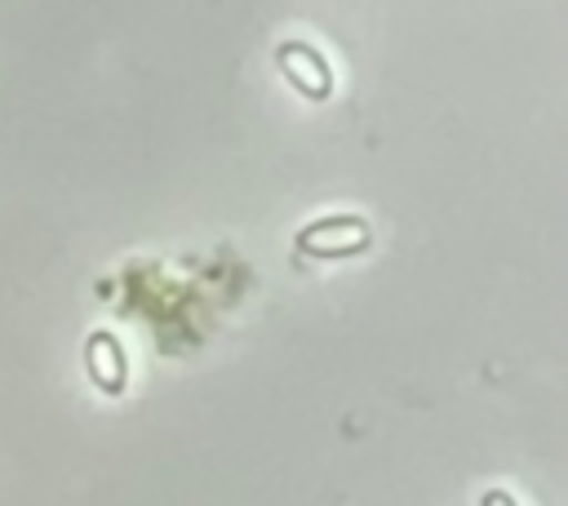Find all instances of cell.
<instances>
[{
  "label": "cell",
  "mask_w": 568,
  "mask_h": 506,
  "mask_svg": "<svg viewBox=\"0 0 568 506\" xmlns=\"http://www.w3.org/2000/svg\"><path fill=\"white\" fill-rule=\"evenodd\" d=\"M373 244V226L359 213H324L293 235V253L306 262H342Z\"/></svg>",
  "instance_id": "6da1fadb"
},
{
  "label": "cell",
  "mask_w": 568,
  "mask_h": 506,
  "mask_svg": "<svg viewBox=\"0 0 568 506\" xmlns=\"http://www.w3.org/2000/svg\"><path fill=\"white\" fill-rule=\"evenodd\" d=\"M275 67L284 71V80L302 98H311V102L333 98V67H328V58L315 44H306V40H280L275 44Z\"/></svg>",
  "instance_id": "7a4b0ae2"
},
{
  "label": "cell",
  "mask_w": 568,
  "mask_h": 506,
  "mask_svg": "<svg viewBox=\"0 0 568 506\" xmlns=\"http://www.w3.org/2000/svg\"><path fill=\"white\" fill-rule=\"evenodd\" d=\"M84 368L102 395H124L129 386V355L111 328H93L84 342Z\"/></svg>",
  "instance_id": "3957f363"
},
{
  "label": "cell",
  "mask_w": 568,
  "mask_h": 506,
  "mask_svg": "<svg viewBox=\"0 0 568 506\" xmlns=\"http://www.w3.org/2000/svg\"><path fill=\"white\" fill-rule=\"evenodd\" d=\"M479 506H519L510 493H501V488H488L484 497H479Z\"/></svg>",
  "instance_id": "277c9868"
}]
</instances>
